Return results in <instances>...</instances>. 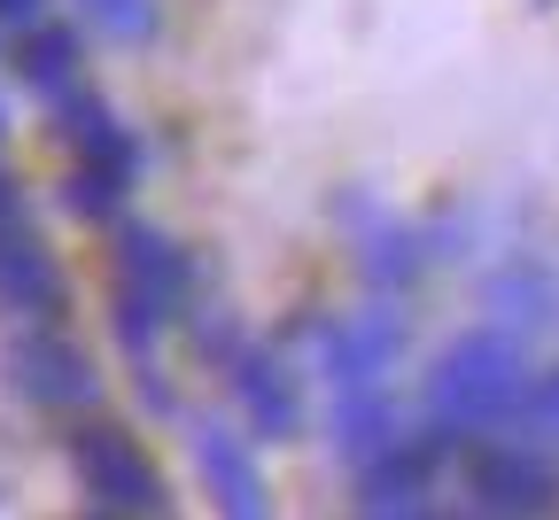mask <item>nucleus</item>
I'll return each instance as SVG.
<instances>
[{
  "label": "nucleus",
  "instance_id": "obj_15",
  "mask_svg": "<svg viewBox=\"0 0 559 520\" xmlns=\"http://www.w3.org/2000/svg\"><path fill=\"white\" fill-rule=\"evenodd\" d=\"M86 16H94L109 39H148V32H156V0H86Z\"/></svg>",
  "mask_w": 559,
  "mask_h": 520
},
{
  "label": "nucleus",
  "instance_id": "obj_8",
  "mask_svg": "<svg viewBox=\"0 0 559 520\" xmlns=\"http://www.w3.org/2000/svg\"><path fill=\"white\" fill-rule=\"evenodd\" d=\"M0 304H9V311H32V319L62 304V272H55V257L39 249V234L24 226V217L0 226Z\"/></svg>",
  "mask_w": 559,
  "mask_h": 520
},
{
  "label": "nucleus",
  "instance_id": "obj_10",
  "mask_svg": "<svg viewBox=\"0 0 559 520\" xmlns=\"http://www.w3.org/2000/svg\"><path fill=\"white\" fill-rule=\"evenodd\" d=\"M234 397H241V412L257 419V435H272V442H280V435H296V419H304L288 365L264 357V350H234Z\"/></svg>",
  "mask_w": 559,
  "mask_h": 520
},
{
  "label": "nucleus",
  "instance_id": "obj_7",
  "mask_svg": "<svg viewBox=\"0 0 559 520\" xmlns=\"http://www.w3.org/2000/svg\"><path fill=\"white\" fill-rule=\"evenodd\" d=\"M551 489H559V474H551L536 451H521V442H506V451H481V459H474V497L498 512V520H528V512H544Z\"/></svg>",
  "mask_w": 559,
  "mask_h": 520
},
{
  "label": "nucleus",
  "instance_id": "obj_16",
  "mask_svg": "<svg viewBox=\"0 0 559 520\" xmlns=\"http://www.w3.org/2000/svg\"><path fill=\"white\" fill-rule=\"evenodd\" d=\"M513 419H521L536 442H559V374L528 381V389H521V404H513Z\"/></svg>",
  "mask_w": 559,
  "mask_h": 520
},
{
  "label": "nucleus",
  "instance_id": "obj_14",
  "mask_svg": "<svg viewBox=\"0 0 559 520\" xmlns=\"http://www.w3.org/2000/svg\"><path fill=\"white\" fill-rule=\"evenodd\" d=\"M62 202L79 210V217H117V202H124V179H109V172H70V187H62Z\"/></svg>",
  "mask_w": 559,
  "mask_h": 520
},
{
  "label": "nucleus",
  "instance_id": "obj_18",
  "mask_svg": "<svg viewBox=\"0 0 559 520\" xmlns=\"http://www.w3.org/2000/svg\"><path fill=\"white\" fill-rule=\"evenodd\" d=\"M39 16V0H0V24H32Z\"/></svg>",
  "mask_w": 559,
  "mask_h": 520
},
{
  "label": "nucleus",
  "instance_id": "obj_5",
  "mask_svg": "<svg viewBox=\"0 0 559 520\" xmlns=\"http://www.w3.org/2000/svg\"><path fill=\"white\" fill-rule=\"evenodd\" d=\"M396 342H404L396 311H358V319L326 327V381H334V397H349V389H381Z\"/></svg>",
  "mask_w": 559,
  "mask_h": 520
},
{
  "label": "nucleus",
  "instance_id": "obj_17",
  "mask_svg": "<svg viewBox=\"0 0 559 520\" xmlns=\"http://www.w3.org/2000/svg\"><path fill=\"white\" fill-rule=\"evenodd\" d=\"M117 334H124V350H132V357H148V350H156V334H164V311H148L140 295H124V287H117Z\"/></svg>",
  "mask_w": 559,
  "mask_h": 520
},
{
  "label": "nucleus",
  "instance_id": "obj_19",
  "mask_svg": "<svg viewBox=\"0 0 559 520\" xmlns=\"http://www.w3.org/2000/svg\"><path fill=\"white\" fill-rule=\"evenodd\" d=\"M9 217H24V202H16V187H9V172H0V226H9Z\"/></svg>",
  "mask_w": 559,
  "mask_h": 520
},
{
  "label": "nucleus",
  "instance_id": "obj_1",
  "mask_svg": "<svg viewBox=\"0 0 559 520\" xmlns=\"http://www.w3.org/2000/svg\"><path fill=\"white\" fill-rule=\"evenodd\" d=\"M521 389H528V365H521L513 334H459L428 374V412L443 435L498 427V419H513Z\"/></svg>",
  "mask_w": 559,
  "mask_h": 520
},
{
  "label": "nucleus",
  "instance_id": "obj_2",
  "mask_svg": "<svg viewBox=\"0 0 559 520\" xmlns=\"http://www.w3.org/2000/svg\"><path fill=\"white\" fill-rule=\"evenodd\" d=\"M70 459H79L86 497H102L109 512H156V505H164L156 466L140 459V442L117 435V427H79V435H70Z\"/></svg>",
  "mask_w": 559,
  "mask_h": 520
},
{
  "label": "nucleus",
  "instance_id": "obj_11",
  "mask_svg": "<svg viewBox=\"0 0 559 520\" xmlns=\"http://www.w3.org/2000/svg\"><path fill=\"white\" fill-rule=\"evenodd\" d=\"M24 86H39L47 102L79 94V32H62V24H32V39H24Z\"/></svg>",
  "mask_w": 559,
  "mask_h": 520
},
{
  "label": "nucleus",
  "instance_id": "obj_6",
  "mask_svg": "<svg viewBox=\"0 0 559 520\" xmlns=\"http://www.w3.org/2000/svg\"><path fill=\"white\" fill-rule=\"evenodd\" d=\"M117 287L171 319V311L187 304V257H179L156 226H117Z\"/></svg>",
  "mask_w": 559,
  "mask_h": 520
},
{
  "label": "nucleus",
  "instance_id": "obj_9",
  "mask_svg": "<svg viewBox=\"0 0 559 520\" xmlns=\"http://www.w3.org/2000/svg\"><path fill=\"white\" fill-rule=\"evenodd\" d=\"M55 117H62V140L79 147L86 172H109V179L132 187V164H140V156H132V132L109 117V102H94V94H62Z\"/></svg>",
  "mask_w": 559,
  "mask_h": 520
},
{
  "label": "nucleus",
  "instance_id": "obj_4",
  "mask_svg": "<svg viewBox=\"0 0 559 520\" xmlns=\"http://www.w3.org/2000/svg\"><path fill=\"white\" fill-rule=\"evenodd\" d=\"M9 365H16V389L32 404H55V412L94 404V365H86V350H70L62 334H24L9 350Z\"/></svg>",
  "mask_w": 559,
  "mask_h": 520
},
{
  "label": "nucleus",
  "instance_id": "obj_3",
  "mask_svg": "<svg viewBox=\"0 0 559 520\" xmlns=\"http://www.w3.org/2000/svg\"><path fill=\"white\" fill-rule=\"evenodd\" d=\"M194 466L218 497V520H272V497H264V474L249 459V442L218 419H194Z\"/></svg>",
  "mask_w": 559,
  "mask_h": 520
},
{
  "label": "nucleus",
  "instance_id": "obj_13",
  "mask_svg": "<svg viewBox=\"0 0 559 520\" xmlns=\"http://www.w3.org/2000/svg\"><path fill=\"white\" fill-rule=\"evenodd\" d=\"M366 272L389 287V280H412L419 272V234L412 226H381L373 241H366Z\"/></svg>",
  "mask_w": 559,
  "mask_h": 520
},
{
  "label": "nucleus",
  "instance_id": "obj_12",
  "mask_svg": "<svg viewBox=\"0 0 559 520\" xmlns=\"http://www.w3.org/2000/svg\"><path fill=\"white\" fill-rule=\"evenodd\" d=\"M334 435H342V451L349 459H373V451H389L396 442V419H389V404H381V389H349V397H334Z\"/></svg>",
  "mask_w": 559,
  "mask_h": 520
}]
</instances>
